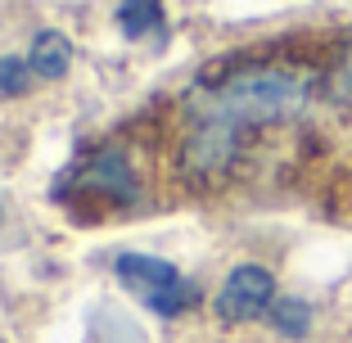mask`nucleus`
<instances>
[{
	"mask_svg": "<svg viewBox=\"0 0 352 343\" xmlns=\"http://www.w3.org/2000/svg\"><path fill=\"white\" fill-rule=\"evenodd\" d=\"M28 68L36 77H45V82H59V77L73 68V41L54 27L36 32V41H32V50H28Z\"/></svg>",
	"mask_w": 352,
	"mask_h": 343,
	"instance_id": "nucleus-5",
	"label": "nucleus"
},
{
	"mask_svg": "<svg viewBox=\"0 0 352 343\" xmlns=\"http://www.w3.org/2000/svg\"><path fill=\"white\" fill-rule=\"evenodd\" d=\"M91 186H100L109 199H118V203H135V177H131V163H126V154H118V149H104L100 158L91 163Z\"/></svg>",
	"mask_w": 352,
	"mask_h": 343,
	"instance_id": "nucleus-6",
	"label": "nucleus"
},
{
	"mask_svg": "<svg viewBox=\"0 0 352 343\" xmlns=\"http://www.w3.org/2000/svg\"><path fill=\"white\" fill-rule=\"evenodd\" d=\"M271 325L280 334H289V339H302L311 325V307L298 298H280V302H271Z\"/></svg>",
	"mask_w": 352,
	"mask_h": 343,
	"instance_id": "nucleus-8",
	"label": "nucleus"
},
{
	"mask_svg": "<svg viewBox=\"0 0 352 343\" xmlns=\"http://www.w3.org/2000/svg\"><path fill=\"white\" fill-rule=\"evenodd\" d=\"M330 95H334V104L352 109V50L343 54V63L334 68V82H330Z\"/></svg>",
	"mask_w": 352,
	"mask_h": 343,
	"instance_id": "nucleus-10",
	"label": "nucleus"
},
{
	"mask_svg": "<svg viewBox=\"0 0 352 343\" xmlns=\"http://www.w3.org/2000/svg\"><path fill=\"white\" fill-rule=\"evenodd\" d=\"M307 100H311V86L294 73H249L221 86L204 118H217V122H230V126L285 122V118H298L307 109Z\"/></svg>",
	"mask_w": 352,
	"mask_h": 343,
	"instance_id": "nucleus-1",
	"label": "nucleus"
},
{
	"mask_svg": "<svg viewBox=\"0 0 352 343\" xmlns=\"http://www.w3.org/2000/svg\"><path fill=\"white\" fill-rule=\"evenodd\" d=\"M235 135H239V126L204 118V126H199L195 140H190V163H195L199 172H221V167L235 158Z\"/></svg>",
	"mask_w": 352,
	"mask_h": 343,
	"instance_id": "nucleus-4",
	"label": "nucleus"
},
{
	"mask_svg": "<svg viewBox=\"0 0 352 343\" xmlns=\"http://www.w3.org/2000/svg\"><path fill=\"white\" fill-rule=\"evenodd\" d=\"M32 82H36V73L28 68V59H19V54L0 59V95H28Z\"/></svg>",
	"mask_w": 352,
	"mask_h": 343,
	"instance_id": "nucleus-9",
	"label": "nucleus"
},
{
	"mask_svg": "<svg viewBox=\"0 0 352 343\" xmlns=\"http://www.w3.org/2000/svg\"><path fill=\"white\" fill-rule=\"evenodd\" d=\"M163 23V0H122L118 5V27L126 36H149Z\"/></svg>",
	"mask_w": 352,
	"mask_h": 343,
	"instance_id": "nucleus-7",
	"label": "nucleus"
},
{
	"mask_svg": "<svg viewBox=\"0 0 352 343\" xmlns=\"http://www.w3.org/2000/svg\"><path fill=\"white\" fill-rule=\"evenodd\" d=\"M118 280L135 294V298H145L158 316H181L186 307H195V285L163 258H149V253H122L113 262Z\"/></svg>",
	"mask_w": 352,
	"mask_h": 343,
	"instance_id": "nucleus-2",
	"label": "nucleus"
},
{
	"mask_svg": "<svg viewBox=\"0 0 352 343\" xmlns=\"http://www.w3.org/2000/svg\"><path fill=\"white\" fill-rule=\"evenodd\" d=\"M271 298H276V280H271V271L267 267H235L226 276V285H221V294H217V316L221 321H230V325H239V321H253V316H262L271 307Z\"/></svg>",
	"mask_w": 352,
	"mask_h": 343,
	"instance_id": "nucleus-3",
	"label": "nucleus"
}]
</instances>
